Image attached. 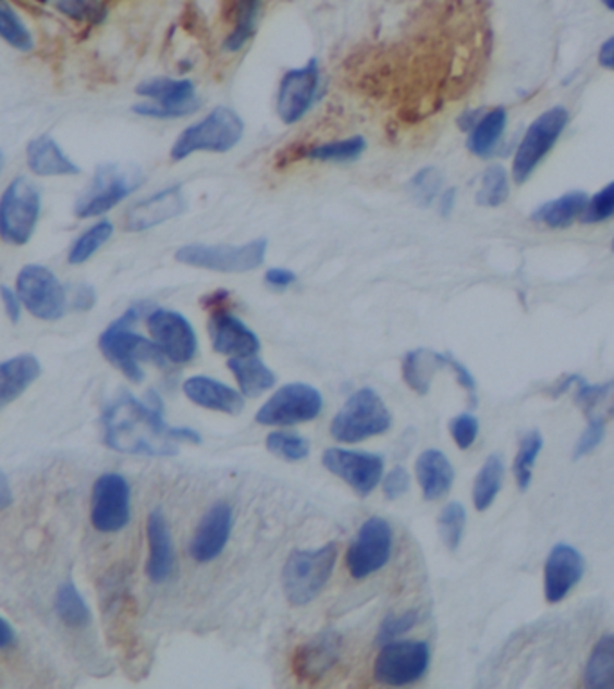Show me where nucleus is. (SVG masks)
<instances>
[{
  "label": "nucleus",
  "mask_w": 614,
  "mask_h": 689,
  "mask_svg": "<svg viewBox=\"0 0 614 689\" xmlns=\"http://www.w3.org/2000/svg\"><path fill=\"white\" fill-rule=\"evenodd\" d=\"M569 121L566 108L553 107L541 113L525 132V137L517 146L516 157L512 162V179L516 184H525L530 174L543 162Z\"/></svg>",
  "instance_id": "nucleus-10"
},
{
  "label": "nucleus",
  "mask_w": 614,
  "mask_h": 689,
  "mask_svg": "<svg viewBox=\"0 0 614 689\" xmlns=\"http://www.w3.org/2000/svg\"><path fill=\"white\" fill-rule=\"evenodd\" d=\"M96 306V292L93 286H79L77 287L74 300H72V309L76 311H90Z\"/></svg>",
  "instance_id": "nucleus-54"
},
{
  "label": "nucleus",
  "mask_w": 614,
  "mask_h": 689,
  "mask_svg": "<svg viewBox=\"0 0 614 689\" xmlns=\"http://www.w3.org/2000/svg\"><path fill=\"white\" fill-rule=\"evenodd\" d=\"M54 608H57L58 618L62 619L69 628L77 630V628L88 627L93 622V613H90L85 598L79 594L76 586L72 582L60 586Z\"/></svg>",
  "instance_id": "nucleus-36"
},
{
  "label": "nucleus",
  "mask_w": 614,
  "mask_h": 689,
  "mask_svg": "<svg viewBox=\"0 0 614 689\" xmlns=\"http://www.w3.org/2000/svg\"><path fill=\"white\" fill-rule=\"evenodd\" d=\"M226 367L234 373L241 394L245 397H259L275 386V373L257 354L231 358L226 361Z\"/></svg>",
  "instance_id": "nucleus-30"
},
{
  "label": "nucleus",
  "mask_w": 614,
  "mask_h": 689,
  "mask_svg": "<svg viewBox=\"0 0 614 689\" xmlns=\"http://www.w3.org/2000/svg\"><path fill=\"white\" fill-rule=\"evenodd\" d=\"M40 190L29 180L16 179L0 198V239L13 246L32 241L40 220Z\"/></svg>",
  "instance_id": "nucleus-8"
},
{
  "label": "nucleus",
  "mask_w": 614,
  "mask_h": 689,
  "mask_svg": "<svg viewBox=\"0 0 614 689\" xmlns=\"http://www.w3.org/2000/svg\"><path fill=\"white\" fill-rule=\"evenodd\" d=\"M22 306L44 322H57L67 311V293L49 268L27 264L16 276Z\"/></svg>",
  "instance_id": "nucleus-12"
},
{
  "label": "nucleus",
  "mask_w": 614,
  "mask_h": 689,
  "mask_svg": "<svg viewBox=\"0 0 614 689\" xmlns=\"http://www.w3.org/2000/svg\"><path fill=\"white\" fill-rule=\"evenodd\" d=\"M261 5L262 0H236V10H234L236 22L223 41V49L226 52H240L254 38Z\"/></svg>",
  "instance_id": "nucleus-34"
},
{
  "label": "nucleus",
  "mask_w": 614,
  "mask_h": 689,
  "mask_svg": "<svg viewBox=\"0 0 614 689\" xmlns=\"http://www.w3.org/2000/svg\"><path fill=\"white\" fill-rule=\"evenodd\" d=\"M466 508L458 501H451L442 508L441 516H439V531H441L442 542L451 552H455L461 546L464 531H466Z\"/></svg>",
  "instance_id": "nucleus-43"
},
{
  "label": "nucleus",
  "mask_w": 614,
  "mask_h": 689,
  "mask_svg": "<svg viewBox=\"0 0 614 689\" xmlns=\"http://www.w3.org/2000/svg\"><path fill=\"white\" fill-rule=\"evenodd\" d=\"M599 62L604 69L614 71V36H611L610 40H605L600 47Z\"/></svg>",
  "instance_id": "nucleus-55"
},
{
  "label": "nucleus",
  "mask_w": 614,
  "mask_h": 689,
  "mask_svg": "<svg viewBox=\"0 0 614 689\" xmlns=\"http://www.w3.org/2000/svg\"><path fill=\"white\" fill-rule=\"evenodd\" d=\"M586 562L574 546L557 544L544 564V598L548 603L563 602L579 586Z\"/></svg>",
  "instance_id": "nucleus-22"
},
{
  "label": "nucleus",
  "mask_w": 614,
  "mask_h": 689,
  "mask_svg": "<svg viewBox=\"0 0 614 689\" xmlns=\"http://www.w3.org/2000/svg\"><path fill=\"white\" fill-rule=\"evenodd\" d=\"M0 169H2V153H0Z\"/></svg>",
  "instance_id": "nucleus-60"
},
{
  "label": "nucleus",
  "mask_w": 614,
  "mask_h": 689,
  "mask_svg": "<svg viewBox=\"0 0 614 689\" xmlns=\"http://www.w3.org/2000/svg\"><path fill=\"white\" fill-rule=\"evenodd\" d=\"M320 90V65L311 58L306 65L292 69L282 76L277 90L275 110L287 126L300 123L317 101Z\"/></svg>",
  "instance_id": "nucleus-15"
},
{
  "label": "nucleus",
  "mask_w": 614,
  "mask_h": 689,
  "mask_svg": "<svg viewBox=\"0 0 614 689\" xmlns=\"http://www.w3.org/2000/svg\"><path fill=\"white\" fill-rule=\"evenodd\" d=\"M135 94L149 101L137 102L132 112L143 118L179 119L198 112L201 101L191 79L151 77L135 88Z\"/></svg>",
  "instance_id": "nucleus-9"
},
{
  "label": "nucleus",
  "mask_w": 614,
  "mask_h": 689,
  "mask_svg": "<svg viewBox=\"0 0 614 689\" xmlns=\"http://www.w3.org/2000/svg\"><path fill=\"white\" fill-rule=\"evenodd\" d=\"M415 475L426 501L444 497L455 481V469L442 451L428 450L415 462Z\"/></svg>",
  "instance_id": "nucleus-26"
},
{
  "label": "nucleus",
  "mask_w": 614,
  "mask_h": 689,
  "mask_svg": "<svg viewBox=\"0 0 614 689\" xmlns=\"http://www.w3.org/2000/svg\"><path fill=\"white\" fill-rule=\"evenodd\" d=\"M611 218H614V182L605 185L604 189L599 190L593 198L588 199L580 221L588 223V225H594V223H602Z\"/></svg>",
  "instance_id": "nucleus-46"
},
{
  "label": "nucleus",
  "mask_w": 614,
  "mask_h": 689,
  "mask_svg": "<svg viewBox=\"0 0 614 689\" xmlns=\"http://www.w3.org/2000/svg\"><path fill=\"white\" fill-rule=\"evenodd\" d=\"M367 149V140L361 135L342 138L333 143H323L307 149L304 157L312 162H353Z\"/></svg>",
  "instance_id": "nucleus-37"
},
{
  "label": "nucleus",
  "mask_w": 614,
  "mask_h": 689,
  "mask_svg": "<svg viewBox=\"0 0 614 689\" xmlns=\"http://www.w3.org/2000/svg\"><path fill=\"white\" fill-rule=\"evenodd\" d=\"M419 622V613L417 611H408L403 614H392L383 619V624L379 625L378 636H376V643L386 644L390 641L400 639L401 636H405L412 628Z\"/></svg>",
  "instance_id": "nucleus-47"
},
{
  "label": "nucleus",
  "mask_w": 614,
  "mask_h": 689,
  "mask_svg": "<svg viewBox=\"0 0 614 689\" xmlns=\"http://www.w3.org/2000/svg\"><path fill=\"white\" fill-rule=\"evenodd\" d=\"M16 644V633L8 622L0 616V649H11Z\"/></svg>",
  "instance_id": "nucleus-56"
},
{
  "label": "nucleus",
  "mask_w": 614,
  "mask_h": 689,
  "mask_svg": "<svg viewBox=\"0 0 614 689\" xmlns=\"http://www.w3.org/2000/svg\"><path fill=\"white\" fill-rule=\"evenodd\" d=\"M430 647L425 641H390L381 644L374 661V679L390 688H405L425 677L430 666Z\"/></svg>",
  "instance_id": "nucleus-11"
},
{
  "label": "nucleus",
  "mask_w": 614,
  "mask_h": 689,
  "mask_svg": "<svg viewBox=\"0 0 614 689\" xmlns=\"http://www.w3.org/2000/svg\"><path fill=\"white\" fill-rule=\"evenodd\" d=\"M265 282L268 286L275 287V290H286V287L293 286L297 282V275L292 270L286 268H270L265 273Z\"/></svg>",
  "instance_id": "nucleus-52"
},
{
  "label": "nucleus",
  "mask_w": 614,
  "mask_h": 689,
  "mask_svg": "<svg viewBox=\"0 0 614 689\" xmlns=\"http://www.w3.org/2000/svg\"><path fill=\"white\" fill-rule=\"evenodd\" d=\"M613 250H614V239H613Z\"/></svg>",
  "instance_id": "nucleus-61"
},
{
  "label": "nucleus",
  "mask_w": 614,
  "mask_h": 689,
  "mask_svg": "<svg viewBox=\"0 0 614 689\" xmlns=\"http://www.w3.org/2000/svg\"><path fill=\"white\" fill-rule=\"evenodd\" d=\"M447 367L453 370V373L456 376V381L461 383L462 389L467 390L469 394L475 395L477 392V381L472 378V373L467 370L464 365H462L458 359L453 358L451 354H447Z\"/></svg>",
  "instance_id": "nucleus-53"
},
{
  "label": "nucleus",
  "mask_w": 614,
  "mask_h": 689,
  "mask_svg": "<svg viewBox=\"0 0 614 689\" xmlns=\"http://www.w3.org/2000/svg\"><path fill=\"white\" fill-rule=\"evenodd\" d=\"M143 182V171L134 165H99L88 189L76 199L74 214L79 220L107 214L123 199L134 195Z\"/></svg>",
  "instance_id": "nucleus-6"
},
{
  "label": "nucleus",
  "mask_w": 614,
  "mask_h": 689,
  "mask_svg": "<svg viewBox=\"0 0 614 689\" xmlns=\"http://www.w3.org/2000/svg\"><path fill=\"white\" fill-rule=\"evenodd\" d=\"M0 38L16 51L32 52L35 47L32 33L8 0H0Z\"/></svg>",
  "instance_id": "nucleus-38"
},
{
  "label": "nucleus",
  "mask_w": 614,
  "mask_h": 689,
  "mask_svg": "<svg viewBox=\"0 0 614 689\" xmlns=\"http://www.w3.org/2000/svg\"><path fill=\"white\" fill-rule=\"evenodd\" d=\"M442 185H444V174L433 165L422 168L420 171L412 176L406 190H408L409 198L417 207H430L433 205L439 195H441Z\"/></svg>",
  "instance_id": "nucleus-39"
},
{
  "label": "nucleus",
  "mask_w": 614,
  "mask_h": 689,
  "mask_svg": "<svg viewBox=\"0 0 614 689\" xmlns=\"http://www.w3.org/2000/svg\"><path fill=\"white\" fill-rule=\"evenodd\" d=\"M451 436L455 440V444L461 450H469L478 439V431H480V422L477 417L472 415L464 414L458 415L450 422Z\"/></svg>",
  "instance_id": "nucleus-48"
},
{
  "label": "nucleus",
  "mask_w": 614,
  "mask_h": 689,
  "mask_svg": "<svg viewBox=\"0 0 614 689\" xmlns=\"http://www.w3.org/2000/svg\"><path fill=\"white\" fill-rule=\"evenodd\" d=\"M339 546L329 542L317 550H295L282 569V589L287 602L303 607L320 596L333 577Z\"/></svg>",
  "instance_id": "nucleus-4"
},
{
  "label": "nucleus",
  "mask_w": 614,
  "mask_h": 689,
  "mask_svg": "<svg viewBox=\"0 0 614 689\" xmlns=\"http://www.w3.org/2000/svg\"><path fill=\"white\" fill-rule=\"evenodd\" d=\"M0 298H2L5 315L10 318V322H21L22 302L21 296L16 293V290H11L10 286H4V284H2V286H0Z\"/></svg>",
  "instance_id": "nucleus-51"
},
{
  "label": "nucleus",
  "mask_w": 614,
  "mask_h": 689,
  "mask_svg": "<svg viewBox=\"0 0 614 689\" xmlns=\"http://www.w3.org/2000/svg\"><path fill=\"white\" fill-rule=\"evenodd\" d=\"M149 334L168 361L185 365L198 353V336L195 328L182 312L171 309H155L148 317Z\"/></svg>",
  "instance_id": "nucleus-17"
},
{
  "label": "nucleus",
  "mask_w": 614,
  "mask_h": 689,
  "mask_svg": "<svg viewBox=\"0 0 614 689\" xmlns=\"http://www.w3.org/2000/svg\"><path fill=\"white\" fill-rule=\"evenodd\" d=\"M602 2H604L607 10L614 11V0H602Z\"/></svg>",
  "instance_id": "nucleus-59"
},
{
  "label": "nucleus",
  "mask_w": 614,
  "mask_h": 689,
  "mask_svg": "<svg viewBox=\"0 0 614 689\" xmlns=\"http://www.w3.org/2000/svg\"><path fill=\"white\" fill-rule=\"evenodd\" d=\"M185 397L200 408L212 409L220 414L237 415L245 408V397L229 384L207 378L193 376L184 383Z\"/></svg>",
  "instance_id": "nucleus-25"
},
{
  "label": "nucleus",
  "mask_w": 614,
  "mask_h": 689,
  "mask_svg": "<svg viewBox=\"0 0 614 689\" xmlns=\"http://www.w3.org/2000/svg\"><path fill=\"white\" fill-rule=\"evenodd\" d=\"M456 193H458V190H456L455 187H451V189L444 190L441 198H439L441 199V201H439V212H441L444 218H447V216L453 212V209H455Z\"/></svg>",
  "instance_id": "nucleus-58"
},
{
  "label": "nucleus",
  "mask_w": 614,
  "mask_h": 689,
  "mask_svg": "<svg viewBox=\"0 0 614 689\" xmlns=\"http://www.w3.org/2000/svg\"><path fill=\"white\" fill-rule=\"evenodd\" d=\"M187 210L182 185H171L168 189L159 190L149 198L140 199L130 207L124 216V229L128 232H144L162 225L165 221L174 220Z\"/></svg>",
  "instance_id": "nucleus-20"
},
{
  "label": "nucleus",
  "mask_w": 614,
  "mask_h": 689,
  "mask_svg": "<svg viewBox=\"0 0 614 689\" xmlns=\"http://www.w3.org/2000/svg\"><path fill=\"white\" fill-rule=\"evenodd\" d=\"M149 555L146 562V575L154 583H164L173 577L176 557H174L173 539L170 525L164 514L155 510L149 514L146 525Z\"/></svg>",
  "instance_id": "nucleus-24"
},
{
  "label": "nucleus",
  "mask_w": 614,
  "mask_h": 689,
  "mask_svg": "<svg viewBox=\"0 0 614 689\" xmlns=\"http://www.w3.org/2000/svg\"><path fill=\"white\" fill-rule=\"evenodd\" d=\"M27 168L36 176H77L82 173L54 138L41 135L27 144Z\"/></svg>",
  "instance_id": "nucleus-27"
},
{
  "label": "nucleus",
  "mask_w": 614,
  "mask_h": 689,
  "mask_svg": "<svg viewBox=\"0 0 614 689\" xmlns=\"http://www.w3.org/2000/svg\"><path fill=\"white\" fill-rule=\"evenodd\" d=\"M234 526V510L226 501H218L201 517L189 544V555L198 564L216 561L225 550Z\"/></svg>",
  "instance_id": "nucleus-19"
},
{
  "label": "nucleus",
  "mask_w": 614,
  "mask_h": 689,
  "mask_svg": "<svg viewBox=\"0 0 614 689\" xmlns=\"http://www.w3.org/2000/svg\"><path fill=\"white\" fill-rule=\"evenodd\" d=\"M394 531L383 517H370L345 553V566L354 580H364L383 569L392 557Z\"/></svg>",
  "instance_id": "nucleus-14"
},
{
  "label": "nucleus",
  "mask_w": 614,
  "mask_h": 689,
  "mask_svg": "<svg viewBox=\"0 0 614 689\" xmlns=\"http://www.w3.org/2000/svg\"><path fill=\"white\" fill-rule=\"evenodd\" d=\"M143 403L124 392L102 415L105 444L124 455L174 456L179 444H201L195 429L171 428L165 425L159 395L149 394Z\"/></svg>",
  "instance_id": "nucleus-1"
},
{
  "label": "nucleus",
  "mask_w": 614,
  "mask_h": 689,
  "mask_svg": "<svg viewBox=\"0 0 614 689\" xmlns=\"http://www.w3.org/2000/svg\"><path fill=\"white\" fill-rule=\"evenodd\" d=\"M112 235L113 225L108 220L99 221L96 225L90 226L87 232H83V234L74 241L71 251H69V264H85L105 243L110 241Z\"/></svg>",
  "instance_id": "nucleus-40"
},
{
  "label": "nucleus",
  "mask_w": 614,
  "mask_h": 689,
  "mask_svg": "<svg viewBox=\"0 0 614 689\" xmlns=\"http://www.w3.org/2000/svg\"><path fill=\"white\" fill-rule=\"evenodd\" d=\"M245 135V123L236 110L216 107L198 123L180 133L171 148V160L182 162L195 153H229Z\"/></svg>",
  "instance_id": "nucleus-3"
},
{
  "label": "nucleus",
  "mask_w": 614,
  "mask_h": 689,
  "mask_svg": "<svg viewBox=\"0 0 614 689\" xmlns=\"http://www.w3.org/2000/svg\"><path fill=\"white\" fill-rule=\"evenodd\" d=\"M40 376V361L33 354H21L0 362V406L21 397Z\"/></svg>",
  "instance_id": "nucleus-28"
},
{
  "label": "nucleus",
  "mask_w": 614,
  "mask_h": 689,
  "mask_svg": "<svg viewBox=\"0 0 614 689\" xmlns=\"http://www.w3.org/2000/svg\"><path fill=\"white\" fill-rule=\"evenodd\" d=\"M138 317H140V307H130L123 317L110 323L99 336V350L102 356L135 384L144 381L140 362H154L160 368L168 367L170 362L164 353L157 347V343L149 342L132 331Z\"/></svg>",
  "instance_id": "nucleus-2"
},
{
  "label": "nucleus",
  "mask_w": 614,
  "mask_h": 689,
  "mask_svg": "<svg viewBox=\"0 0 614 689\" xmlns=\"http://www.w3.org/2000/svg\"><path fill=\"white\" fill-rule=\"evenodd\" d=\"M11 503H13V492H11L10 480H8V476L0 470V512L10 508Z\"/></svg>",
  "instance_id": "nucleus-57"
},
{
  "label": "nucleus",
  "mask_w": 614,
  "mask_h": 689,
  "mask_svg": "<svg viewBox=\"0 0 614 689\" xmlns=\"http://www.w3.org/2000/svg\"><path fill=\"white\" fill-rule=\"evenodd\" d=\"M322 464L359 495L372 494L379 481L383 480V458L372 453L333 447L323 453Z\"/></svg>",
  "instance_id": "nucleus-18"
},
{
  "label": "nucleus",
  "mask_w": 614,
  "mask_h": 689,
  "mask_svg": "<svg viewBox=\"0 0 614 689\" xmlns=\"http://www.w3.org/2000/svg\"><path fill=\"white\" fill-rule=\"evenodd\" d=\"M342 649V636L339 632H320L311 641L298 647L293 657V669L300 679H320L336 666Z\"/></svg>",
  "instance_id": "nucleus-23"
},
{
  "label": "nucleus",
  "mask_w": 614,
  "mask_h": 689,
  "mask_svg": "<svg viewBox=\"0 0 614 689\" xmlns=\"http://www.w3.org/2000/svg\"><path fill=\"white\" fill-rule=\"evenodd\" d=\"M507 110L503 107L492 108L483 113L469 132L467 149L480 159L491 157L502 140L503 132L507 128Z\"/></svg>",
  "instance_id": "nucleus-31"
},
{
  "label": "nucleus",
  "mask_w": 614,
  "mask_h": 689,
  "mask_svg": "<svg viewBox=\"0 0 614 689\" xmlns=\"http://www.w3.org/2000/svg\"><path fill=\"white\" fill-rule=\"evenodd\" d=\"M604 434V420H589L588 428H586L582 436H580L579 444L575 447V458L579 459L582 458V456H588L589 453H593V451L602 444Z\"/></svg>",
  "instance_id": "nucleus-49"
},
{
  "label": "nucleus",
  "mask_w": 614,
  "mask_h": 689,
  "mask_svg": "<svg viewBox=\"0 0 614 689\" xmlns=\"http://www.w3.org/2000/svg\"><path fill=\"white\" fill-rule=\"evenodd\" d=\"M132 492L128 481L118 472L99 476L93 489L90 521L101 533H118L128 526L132 517Z\"/></svg>",
  "instance_id": "nucleus-16"
},
{
  "label": "nucleus",
  "mask_w": 614,
  "mask_h": 689,
  "mask_svg": "<svg viewBox=\"0 0 614 689\" xmlns=\"http://www.w3.org/2000/svg\"><path fill=\"white\" fill-rule=\"evenodd\" d=\"M511 195L507 171L502 165H491L481 176L480 189L477 193V204L481 207H500Z\"/></svg>",
  "instance_id": "nucleus-42"
},
{
  "label": "nucleus",
  "mask_w": 614,
  "mask_h": 689,
  "mask_svg": "<svg viewBox=\"0 0 614 689\" xmlns=\"http://www.w3.org/2000/svg\"><path fill=\"white\" fill-rule=\"evenodd\" d=\"M588 199L580 190H574L538 207L533 210L532 220L548 229H568L575 221L580 220Z\"/></svg>",
  "instance_id": "nucleus-32"
},
{
  "label": "nucleus",
  "mask_w": 614,
  "mask_h": 689,
  "mask_svg": "<svg viewBox=\"0 0 614 689\" xmlns=\"http://www.w3.org/2000/svg\"><path fill=\"white\" fill-rule=\"evenodd\" d=\"M209 336L216 353L231 358L251 356L261 350L256 332L234 317L225 306L210 309Z\"/></svg>",
  "instance_id": "nucleus-21"
},
{
  "label": "nucleus",
  "mask_w": 614,
  "mask_h": 689,
  "mask_svg": "<svg viewBox=\"0 0 614 689\" xmlns=\"http://www.w3.org/2000/svg\"><path fill=\"white\" fill-rule=\"evenodd\" d=\"M57 10L72 21L83 24H101L107 16V8L101 0H57Z\"/></svg>",
  "instance_id": "nucleus-45"
},
{
  "label": "nucleus",
  "mask_w": 614,
  "mask_h": 689,
  "mask_svg": "<svg viewBox=\"0 0 614 689\" xmlns=\"http://www.w3.org/2000/svg\"><path fill=\"white\" fill-rule=\"evenodd\" d=\"M503 475L505 467L502 458L498 455L489 456L472 485V503L478 512H486L496 501L498 494L502 491Z\"/></svg>",
  "instance_id": "nucleus-35"
},
{
  "label": "nucleus",
  "mask_w": 614,
  "mask_h": 689,
  "mask_svg": "<svg viewBox=\"0 0 614 689\" xmlns=\"http://www.w3.org/2000/svg\"><path fill=\"white\" fill-rule=\"evenodd\" d=\"M268 241H250L245 245H185L174 254L182 264L216 273H246L261 268L267 257Z\"/></svg>",
  "instance_id": "nucleus-7"
},
{
  "label": "nucleus",
  "mask_w": 614,
  "mask_h": 689,
  "mask_svg": "<svg viewBox=\"0 0 614 689\" xmlns=\"http://www.w3.org/2000/svg\"><path fill=\"white\" fill-rule=\"evenodd\" d=\"M409 475L405 467H394L389 475L384 476L383 492L389 501L400 500L408 492Z\"/></svg>",
  "instance_id": "nucleus-50"
},
{
  "label": "nucleus",
  "mask_w": 614,
  "mask_h": 689,
  "mask_svg": "<svg viewBox=\"0 0 614 689\" xmlns=\"http://www.w3.org/2000/svg\"><path fill=\"white\" fill-rule=\"evenodd\" d=\"M541 450H543V436L539 431H530L523 436L516 459H514V467H512L517 487L521 491H527L530 481H532L533 465H536Z\"/></svg>",
  "instance_id": "nucleus-41"
},
{
  "label": "nucleus",
  "mask_w": 614,
  "mask_h": 689,
  "mask_svg": "<svg viewBox=\"0 0 614 689\" xmlns=\"http://www.w3.org/2000/svg\"><path fill=\"white\" fill-rule=\"evenodd\" d=\"M444 367H447V354L435 353L431 348H417L403 359V379L415 394L426 395L430 392L435 373Z\"/></svg>",
  "instance_id": "nucleus-29"
},
{
  "label": "nucleus",
  "mask_w": 614,
  "mask_h": 689,
  "mask_svg": "<svg viewBox=\"0 0 614 689\" xmlns=\"http://www.w3.org/2000/svg\"><path fill=\"white\" fill-rule=\"evenodd\" d=\"M267 450L284 462H303L309 456V442L290 431H273L268 434Z\"/></svg>",
  "instance_id": "nucleus-44"
},
{
  "label": "nucleus",
  "mask_w": 614,
  "mask_h": 689,
  "mask_svg": "<svg viewBox=\"0 0 614 689\" xmlns=\"http://www.w3.org/2000/svg\"><path fill=\"white\" fill-rule=\"evenodd\" d=\"M323 408L322 394L306 383L284 384L256 414L261 426H297L317 419Z\"/></svg>",
  "instance_id": "nucleus-13"
},
{
  "label": "nucleus",
  "mask_w": 614,
  "mask_h": 689,
  "mask_svg": "<svg viewBox=\"0 0 614 689\" xmlns=\"http://www.w3.org/2000/svg\"><path fill=\"white\" fill-rule=\"evenodd\" d=\"M584 686L589 689H614V636H604L594 644L584 668Z\"/></svg>",
  "instance_id": "nucleus-33"
},
{
  "label": "nucleus",
  "mask_w": 614,
  "mask_h": 689,
  "mask_svg": "<svg viewBox=\"0 0 614 689\" xmlns=\"http://www.w3.org/2000/svg\"><path fill=\"white\" fill-rule=\"evenodd\" d=\"M390 426L392 414L383 398L372 389H361L354 392L347 398V403L343 404V408L331 422V434L342 444H358L386 433Z\"/></svg>",
  "instance_id": "nucleus-5"
}]
</instances>
